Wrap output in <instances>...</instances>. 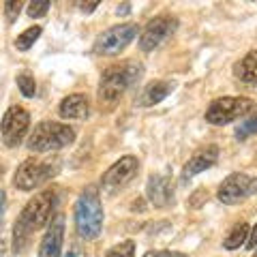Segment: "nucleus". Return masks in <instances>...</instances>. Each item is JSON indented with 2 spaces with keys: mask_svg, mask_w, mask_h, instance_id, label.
<instances>
[{
  "mask_svg": "<svg viewBox=\"0 0 257 257\" xmlns=\"http://www.w3.org/2000/svg\"><path fill=\"white\" fill-rule=\"evenodd\" d=\"M5 208H7V193L0 189V219H3V214H5Z\"/></svg>",
  "mask_w": 257,
  "mask_h": 257,
  "instance_id": "c85d7f7f",
  "label": "nucleus"
},
{
  "mask_svg": "<svg viewBox=\"0 0 257 257\" xmlns=\"http://www.w3.org/2000/svg\"><path fill=\"white\" fill-rule=\"evenodd\" d=\"M88 111H90V101L82 92H73L64 96L58 107V114L67 120H84L88 118Z\"/></svg>",
  "mask_w": 257,
  "mask_h": 257,
  "instance_id": "2eb2a0df",
  "label": "nucleus"
},
{
  "mask_svg": "<svg viewBox=\"0 0 257 257\" xmlns=\"http://www.w3.org/2000/svg\"><path fill=\"white\" fill-rule=\"evenodd\" d=\"M30 126V114L26 107L22 105H11L9 109L5 111L3 122H0V133H3V142L9 148L20 146L24 135H26Z\"/></svg>",
  "mask_w": 257,
  "mask_h": 257,
  "instance_id": "1a4fd4ad",
  "label": "nucleus"
},
{
  "mask_svg": "<svg viewBox=\"0 0 257 257\" xmlns=\"http://www.w3.org/2000/svg\"><path fill=\"white\" fill-rule=\"evenodd\" d=\"M64 242V214H56L47 225V231L39 246V257H60Z\"/></svg>",
  "mask_w": 257,
  "mask_h": 257,
  "instance_id": "ddd939ff",
  "label": "nucleus"
},
{
  "mask_svg": "<svg viewBox=\"0 0 257 257\" xmlns=\"http://www.w3.org/2000/svg\"><path fill=\"white\" fill-rule=\"evenodd\" d=\"M257 120H255V114L251 111V114H248V118H246V122L244 124H240V128L236 131V140H246L248 135H253L255 131H257Z\"/></svg>",
  "mask_w": 257,
  "mask_h": 257,
  "instance_id": "4be33fe9",
  "label": "nucleus"
},
{
  "mask_svg": "<svg viewBox=\"0 0 257 257\" xmlns=\"http://www.w3.org/2000/svg\"><path fill=\"white\" fill-rule=\"evenodd\" d=\"M138 37V26L135 24H118L107 30H103L94 41V52L101 56H116Z\"/></svg>",
  "mask_w": 257,
  "mask_h": 257,
  "instance_id": "0eeeda50",
  "label": "nucleus"
},
{
  "mask_svg": "<svg viewBox=\"0 0 257 257\" xmlns=\"http://www.w3.org/2000/svg\"><path fill=\"white\" fill-rule=\"evenodd\" d=\"M75 142V131L69 124L54 122V120H43L32 128L28 138V150L30 152H52L67 148Z\"/></svg>",
  "mask_w": 257,
  "mask_h": 257,
  "instance_id": "20e7f679",
  "label": "nucleus"
},
{
  "mask_svg": "<svg viewBox=\"0 0 257 257\" xmlns=\"http://www.w3.org/2000/svg\"><path fill=\"white\" fill-rule=\"evenodd\" d=\"M41 32H43V28L41 26H30L28 30H24L22 35L15 39V47H18L20 52H26V50H30L32 45H35V41L39 37H41Z\"/></svg>",
  "mask_w": 257,
  "mask_h": 257,
  "instance_id": "6ab92c4d",
  "label": "nucleus"
},
{
  "mask_svg": "<svg viewBox=\"0 0 257 257\" xmlns=\"http://www.w3.org/2000/svg\"><path fill=\"white\" fill-rule=\"evenodd\" d=\"M253 107V99H246V96H221L208 105L206 120L210 124H229L236 118L251 114Z\"/></svg>",
  "mask_w": 257,
  "mask_h": 257,
  "instance_id": "423d86ee",
  "label": "nucleus"
},
{
  "mask_svg": "<svg viewBox=\"0 0 257 257\" xmlns=\"http://www.w3.org/2000/svg\"><path fill=\"white\" fill-rule=\"evenodd\" d=\"M50 7H52L50 0H35V3L28 5V15L30 18H43V15H47Z\"/></svg>",
  "mask_w": 257,
  "mask_h": 257,
  "instance_id": "5701e85b",
  "label": "nucleus"
},
{
  "mask_svg": "<svg viewBox=\"0 0 257 257\" xmlns=\"http://www.w3.org/2000/svg\"><path fill=\"white\" fill-rule=\"evenodd\" d=\"M105 257H135V242L133 240H124V242L111 246Z\"/></svg>",
  "mask_w": 257,
  "mask_h": 257,
  "instance_id": "412c9836",
  "label": "nucleus"
},
{
  "mask_svg": "<svg viewBox=\"0 0 257 257\" xmlns=\"http://www.w3.org/2000/svg\"><path fill=\"white\" fill-rule=\"evenodd\" d=\"M144 257H187L180 251H148Z\"/></svg>",
  "mask_w": 257,
  "mask_h": 257,
  "instance_id": "393cba45",
  "label": "nucleus"
},
{
  "mask_svg": "<svg viewBox=\"0 0 257 257\" xmlns=\"http://www.w3.org/2000/svg\"><path fill=\"white\" fill-rule=\"evenodd\" d=\"M128 11H131V5H128V3L118 5V9H116V13H118V15H126Z\"/></svg>",
  "mask_w": 257,
  "mask_h": 257,
  "instance_id": "7c9ffc66",
  "label": "nucleus"
},
{
  "mask_svg": "<svg viewBox=\"0 0 257 257\" xmlns=\"http://www.w3.org/2000/svg\"><path fill=\"white\" fill-rule=\"evenodd\" d=\"M257 52L251 50L246 56L240 62H236V67H234V75L240 79V82H244V84H253L255 82V77H257Z\"/></svg>",
  "mask_w": 257,
  "mask_h": 257,
  "instance_id": "f3484780",
  "label": "nucleus"
},
{
  "mask_svg": "<svg viewBox=\"0 0 257 257\" xmlns=\"http://www.w3.org/2000/svg\"><path fill=\"white\" fill-rule=\"evenodd\" d=\"M146 195L152 206L167 208L174 204V182L167 174H152L146 182Z\"/></svg>",
  "mask_w": 257,
  "mask_h": 257,
  "instance_id": "f8f14e48",
  "label": "nucleus"
},
{
  "mask_svg": "<svg viewBox=\"0 0 257 257\" xmlns=\"http://www.w3.org/2000/svg\"><path fill=\"white\" fill-rule=\"evenodd\" d=\"M56 204H58V193L56 189H45L43 193H39L24 206L22 214L18 216V221L13 225V253H24L26 246L30 244L35 231L45 227L52 221V212Z\"/></svg>",
  "mask_w": 257,
  "mask_h": 257,
  "instance_id": "f257e3e1",
  "label": "nucleus"
},
{
  "mask_svg": "<svg viewBox=\"0 0 257 257\" xmlns=\"http://www.w3.org/2000/svg\"><path fill=\"white\" fill-rule=\"evenodd\" d=\"M176 28H178V20L174 15H157L155 20H150L146 26H144L142 35H140V47L144 52H152L157 50L159 45H163L167 39H170Z\"/></svg>",
  "mask_w": 257,
  "mask_h": 257,
  "instance_id": "6e6552de",
  "label": "nucleus"
},
{
  "mask_svg": "<svg viewBox=\"0 0 257 257\" xmlns=\"http://www.w3.org/2000/svg\"><path fill=\"white\" fill-rule=\"evenodd\" d=\"M18 88H20V92L24 96H28V99H32L37 92V82H35V75L30 73V71H20L18 73Z\"/></svg>",
  "mask_w": 257,
  "mask_h": 257,
  "instance_id": "aec40b11",
  "label": "nucleus"
},
{
  "mask_svg": "<svg viewBox=\"0 0 257 257\" xmlns=\"http://www.w3.org/2000/svg\"><path fill=\"white\" fill-rule=\"evenodd\" d=\"M255 231H257V227H251V229H248V251H253V248H255Z\"/></svg>",
  "mask_w": 257,
  "mask_h": 257,
  "instance_id": "cd10ccee",
  "label": "nucleus"
},
{
  "mask_svg": "<svg viewBox=\"0 0 257 257\" xmlns=\"http://www.w3.org/2000/svg\"><path fill=\"white\" fill-rule=\"evenodd\" d=\"M204 195L208 197V193H206L204 189H199V191H195V193H193V197H195V199H191V206H193V208H197L199 204L204 202Z\"/></svg>",
  "mask_w": 257,
  "mask_h": 257,
  "instance_id": "a878e982",
  "label": "nucleus"
},
{
  "mask_svg": "<svg viewBox=\"0 0 257 257\" xmlns=\"http://www.w3.org/2000/svg\"><path fill=\"white\" fill-rule=\"evenodd\" d=\"M248 229H251L248 223H244V221L236 223L234 227L229 229V234L223 238V248H227V251H236V248H240L244 244L246 236H248Z\"/></svg>",
  "mask_w": 257,
  "mask_h": 257,
  "instance_id": "a211bd4d",
  "label": "nucleus"
},
{
  "mask_svg": "<svg viewBox=\"0 0 257 257\" xmlns=\"http://www.w3.org/2000/svg\"><path fill=\"white\" fill-rule=\"evenodd\" d=\"M216 161H219V148H216V146H206L202 150H197L195 155L187 161V165H184L182 180H189V178H193V176L199 174V172L210 170Z\"/></svg>",
  "mask_w": 257,
  "mask_h": 257,
  "instance_id": "4468645a",
  "label": "nucleus"
},
{
  "mask_svg": "<svg viewBox=\"0 0 257 257\" xmlns=\"http://www.w3.org/2000/svg\"><path fill=\"white\" fill-rule=\"evenodd\" d=\"M174 88H176V82H172V79H157V82H150L146 88H144V92L140 96V105H144V107L157 105V103L163 101L167 94H172Z\"/></svg>",
  "mask_w": 257,
  "mask_h": 257,
  "instance_id": "dca6fc26",
  "label": "nucleus"
},
{
  "mask_svg": "<svg viewBox=\"0 0 257 257\" xmlns=\"http://www.w3.org/2000/svg\"><path fill=\"white\" fill-rule=\"evenodd\" d=\"M79 7H82V11H84V13H92L96 7H99V3H82Z\"/></svg>",
  "mask_w": 257,
  "mask_h": 257,
  "instance_id": "c756f323",
  "label": "nucleus"
},
{
  "mask_svg": "<svg viewBox=\"0 0 257 257\" xmlns=\"http://www.w3.org/2000/svg\"><path fill=\"white\" fill-rule=\"evenodd\" d=\"M253 193H255V178L236 172V174H229L227 178L223 180L216 197H219L223 204L231 206V204H240L248 195H253Z\"/></svg>",
  "mask_w": 257,
  "mask_h": 257,
  "instance_id": "9d476101",
  "label": "nucleus"
},
{
  "mask_svg": "<svg viewBox=\"0 0 257 257\" xmlns=\"http://www.w3.org/2000/svg\"><path fill=\"white\" fill-rule=\"evenodd\" d=\"M20 13H22V3L20 0H9V3H5V18H7L9 24L18 22Z\"/></svg>",
  "mask_w": 257,
  "mask_h": 257,
  "instance_id": "b1692460",
  "label": "nucleus"
},
{
  "mask_svg": "<svg viewBox=\"0 0 257 257\" xmlns=\"http://www.w3.org/2000/svg\"><path fill=\"white\" fill-rule=\"evenodd\" d=\"M58 174V161L26 159L13 176V184L20 191H32Z\"/></svg>",
  "mask_w": 257,
  "mask_h": 257,
  "instance_id": "39448f33",
  "label": "nucleus"
},
{
  "mask_svg": "<svg viewBox=\"0 0 257 257\" xmlns=\"http://www.w3.org/2000/svg\"><path fill=\"white\" fill-rule=\"evenodd\" d=\"M142 67L135 62H122L107 67L103 71L99 82V103L101 105H114L120 96L128 90V86L138 79Z\"/></svg>",
  "mask_w": 257,
  "mask_h": 257,
  "instance_id": "7ed1b4c3",
  "label": "nucleus"
},
{
  "mask_svg": "<svg viewBox=\"0 0 257 257\" xmlns=\"http://www.w3.org/2000/svg\"><path fill=\"white\" fill-rule=\"evenodd\" d=\"M140 172V159L133 157V155H126V157H120L109 170L103 174V187L107 189H122L131 182L135 176Z\"/></svg>",
  "mask_w": 257,
  "mask_h": 257,
  "instance_id": "9b49d317",
  "label": "nucleus"
},
{
  "mask_svg": "<svg viewBox=\"0 0 257 257\" xmlns=\"http://www.w3.org/2000/svg\"><path fill=\"white\" fill-rule=\"evenodd\" d=\"M75 229L84 240H94L103 229V204L96 187H88L75 202Z\"/></svg>",
  "mask_w": 257,
  "mask_h": 257,
  "instance_id": "f03ea898",
  "label": "nucleus"
},
{
  "mask_svg": "<svg viewBox=\"0 0 257 257\" xmlns=\"http://www.w3.org/2000/svg\"><path fill=\"white\" fill-rule=\"evenodd\" d=\"M0 176H3V165H0Z\"/></svg>",
  "mask_w": 257,
  "mask_h": 257,
  "instance_id": "2f4dec72",
  "label": "nucleus"
},
{
  "mask_svg": "<svg viewBox=\"0 0 257 257\" xmlns=\"http://www.w3.org/2000/svg\"><path fill=\"white\" fill-rule=\"evenodd\" d=\"M64 257H86V255H84V251H82V248H79L77 244H73V246L69 248V253L64 255Z\"/></svg>",
  "mask_w": 257,
  "mask_h": 257,
  "instance_id": "bb28decb",
  "label": "nucleus"
}]
</instances>
